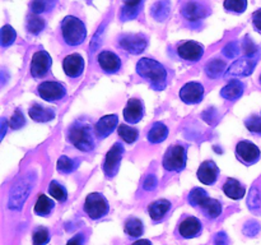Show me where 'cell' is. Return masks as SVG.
<instances>
[{"mask_svg":"<svg viewBox=\"0 0 261 245\" xmlns=\"http://www.w3.org/2000/svg\"><path fill=\"white\" fill-rule=\"evenodd\" d=\"M256 66V61L252 58H242L240 60L234 61L228 69V76H240V77H246L252 73V70Z\"/></svg>","mask_w":261,"mask_h":245,"instance_id":"ffe728a7","label":"cell"},{"mask_svg":"<svg viewBox=\"0 0 261 245\" xmlns=\"http://www.w3.org/2000/svg\"><path fill=\"white\" fill-rule=\"evenodd\" d=\"M24 122L25 121H24V117H23L22 111L15 110L14 115H13L9 120V127L12 128V129H19V128H22L23 125H24Z\"/></svg>","mask_w":261,"mask_h":245,"instance_id":"60d3db41","label":"cell"},{"mask_svg":"<svg viewBox=\"0 0 261 245\" xmlns=\"http://www.w3.org/2000/svg\"><path fill=\"white\" fill-rule=\"evenodd\" d=\"M137 73L143 78L148 79L153 89L161 91L166 87L167 70L160 61L149 58L140 59L137 64Z\"/></svg>","mask_w":261,"mask_h":245,"instance_id":"6da1fadb","label":"cell"},{"mask_svg":"<svg viewBox=\"0 0 261 245\" xmlns=\"http://www.w3.org/2000/svg\"><path fill=\"white\" fill-rule=\"evenodd\" d=\"M201 230H203V225L198 217L188 216L180 222L178 225V234L184 237V239H193L200 235Z\"/></svg>","mask_w":261,"mask_h":245,"instance_id":"2e32d148","label":"cell"},{"mask_svg":"<svg viewBox=\"0 0 261 245\" xmlns=\"http://www.w3.org/2000/svg\"><path fill=\"white\" fill-rule=\"evenodd\" d=\"M120 46L124 50L132 54H140L145 50L148 45L147 37L143 35H122L119 41Z\"/></svg>","mask_w":261,"mask_h":245,"instance_id":"4fadbf2b","label":"cell"},{"mask_svg":"<svg viewBox=\"0 0 261 245\" xmlns=\"http://www.w3.org/2000/svg\"><path fill=\"white\" fill-rule=\"evenodd\" d=\"M56 0H33L31 4V10L35 14H40V13L48 12L54 8Z\"/></svg>","mask_w":261,"mask_h":245,"instance_id":"e575fe53","label":"cell"},{"mask_svg":"<svg viewBox=\"0 0 261 245\" xmlns=\"http://www.w3.org/2000/svg\"><path fill=\"white\" fill-rule=\"evenodd\" d=\"M78 161L71 160L68 156H61L58 160V165H56V168H58L59 173L61 174H70L78 167Z\"/></svg>","mask_w":261,"mask_h":245,"instance_id":"d6a6232c","label":"cell"},{"mask_svg":"<svg viewBox=\"0 0 261 245\" xmlns=\"http://www.w3.org/2000/svg\"><path fill=\"white\" fill-rule=\"evenodd\" d=\"M117 133H119V137L127 144H133L139 138V130L127 124H120L117 128Z\"/></svg>","mask_w":261,"mask_h":245,"instance_id":"f1b7e54d","label":"cell"},{"mask_svg":"<svg viewBox=\"0 0 261 245\" xmlns=\"http://www.w3.org/2000/svg\"><path fill=\"white\" fill-rule=\"evenodd\" d=\"M189 203L193 207L203 212V214L208 218H217L222 213V204L218 199L211 198L204 189L194 188L188 197Z\"/></svg>","mask_w":261,"mask_h":245,"instance_id":"3957f363","label":"cell"},{"mask_svg":"<svg viewBox=\"0 0 261 245\" xmlns=\"http://www.w3.org/2000/svg\"><path fill=\"white\" fill-rule=\"evenodd\" d=\"M245 91V86L242 82L233 79V81L229 82L227 86H224L221 91V96L223 99L228 100V101H234V100H239L242 96Z\"/></svg>","mask_w":261,"mask_h":245,"instance_id":"cb8c5ba5","label":"cell"},{"mask_svg":"<svg viewBox=\"0 0 261 245\" xmlns=\"http://www.w3.org/2000/svg\"><path fill=\"white\" fill-rule=\"evenodd\" d=\"M177 54L181 59L188 61H199L204 54L203 45L196 41H186L177 46Z\"/></svg>","mask_w":261,"mask_h":245,"instance_id":"7c38bea8","label":"cell"},{"mask_svg":"<svg viewBox=\"0 0 261 245\" xmlns=\"http://www.w3.org/2000/svg\"><path fill=\"white\" fill-rule=\"evenodd\" d=\"M188 162V148L184 144H172L167 148L163 156L162 165L167 171L180 173L186 167Z\"/></svg>","mask_w":261,"mask_h":245,"instance_id":"5b68a950","label":"cell"},{"mask_svg":"<svg viewBox=\"0 0 261 245\" xmlns=\"http://www.w3.org/2000/svg\"><path fill=\"white\" fill-rule=\"evenodd\" d=\"M28 114H30L31 119L37 122H47L55 117V111L54 110L42 106L40 104H33L30 107Z\"/></svg>","mask_w":261,"mask_h":245,"instance_id":"603a6c76","label":"cell"},{"mask_svg":"<svg viewBox=\"0 0 261 245\" xmlns=\"http://www.w3.org/2000/svg\"><path fill=\"white\" fill-rule=\"evenodd\" d=\"M55 208V203L46 194H40L35 204V213L41 217H47Z\"/></svg>","mask_w":261,"mask_h":245,"instance_id":"484cf974","label":"cell"},{"mask_svg":"<svg viewBox=\"0 0 261 245\" xmlns=\"http://www.w3.org/2000/svg\"><path fill=\"white\" fill-rule=\"evenodd\" d=\"M229 239L226 232H218L214 237V245H228Z\"/></svg>","mask_w":261,"mask_h":245,"instance_id":"f6af8a7d","label":"cell"},{"mask_svg":"<svg viewBox=\"0 0 261 245\" xmlns=\"http://www.w3.org/2000/svg\"><path fill=\"white\" fill-rule=\"evenodd\" d=\"M245 125L247 129L254 134L261 135V117L257 115H251L245 120Z\"/></svg>","mask_w":261,"mask_h":245,"instance_id":"f35d334b","label":"cell"},{"mask_svg":"<svg viewBox=\"0 0 261 245\" xmlns=\"http://www.w3.org/2000/svg\"><path fill=\"white\" fill-rule=\"evenodd\" d=\"M53 64L50 54L45 50L37 51L33 54L31 60V74L33 78H43L48 74Z\"/></svg>","mask_w":261,"mask_h":245,"instance_id":"9c48e42d","label":"cell"},{"mask_svg":"<svg viewBox=\"0 0 261 245\" xmlns=\"http://www.w3.org/2000/svg\"><path fill=\"white\" fill-rule=\"evenodd\" d=\"M204 86L199 82H188L180 89V99L188 105H196L203 100Z\"/></svg>","mask_w":261,"mask_h":245,"instance_id":"8fae6325","label":"cell"},{"mask_svg":"<svg viewBox=\"0 0 261 245\" xmlns=\"http://www.w3.org/2000/svg\"><path fill=\"white\" fill-rule=\"evenodd\" d=\"M61 33L65 43L69 46H78L84 42L87 37V28L79 18L66 15L61 22Z\"/></svg>","mask_w":261,"mask_h":245,"instance_id":"277c9868","label":"cell"},{"mask_svg":"<svg viewBox=\"0 0 261 245\" xmlns=\"http://www.w3.org/2000/svg\"><path fill=\"white\" fill-rule=\"evenodd\" d=\"M143 0H124L125 5H127V7H134V8H139L140 3H142Z\"/></svg>","mask_w":261,"mask_h":245,"instance_id":"c3c4849f","label":"cell"},{"mask_svg":"<svg viewBox=\"0 0 261 245\" xmlns=\"http://www.w3.org/2000/svg\"><path fill=\"white\" fill-rule=\"evenodd\" d=\"M124 152L125 150L124 147H122V143L120 142H116L111 148H110L103 162V173L105 175H106V178L112 179L116 176L117 173H119L120 162H121Z\"/></svg>","mask_w":261,"mask_h":245,"instance_id":"52a82bcc","label":"cell"},{"mask_svg":"<svg viewBox=\"0 0 261 245\" xmlns=\"http://www.w3.org/2000/svg\"><path fill=\"white\" fill-rule=\"evenodd\" d=\"M155 185H157V180H155V178L153 175H149L145 179L144 188L147 189V190H152V189L155 188Z\"/></svg>","mask_w":261,"mask_h":245,"instance_id":"7dc6e473","label":"cell"},{"mask_svg":"<svg viewBox=\"0 0 261 245\" xmlns=\"http://www.w3.org/2000/svg\"><path fill=\"white\" fill-rule=\"evenodd\" d=\"M98 60L99 66L105 73L115 74L120 70L121 68V59L116 55L115 53L110 50H103L98 54Z\"/></svg>","mask_w":261,"mask_h":245,"instance_id":"e0dca14e","label":"cell"},{"mask_svg":"<svg viewBox=\"0 0 261 245\" xmlns=\"http://www.w3.org/2000/svg\"><path fill=\"white\" fill-rule=\"evenodd\" d=\"M223 191L228 198L234 199V201H239V199H242L246 194V188L240 183L237 179L228 178L226 180V183L223 184Z\"/></svg>","mask_w":261,"mask_h":245,"instance_id":"7402d4cb","label":"cell"},{"mask_svg":"<svg viewBox=\"0 0 261 245\" xmlns=\"http://www.w3.org/2000/svg\"><path fill=\"white\" fill-rule=\"evenodd\" d=\"M48 194L59 202H65L68 199V190L59 181L53 180L48 185Z\"/></svg>","mask_w":261,"mask_h":245,"instance_id":"4dcf8cb0","label":"cell"},{"mask_svg":"<svg viewBox=\"0 0 261 245\" xmlns=\"http://www.w3.org/2000/svg\"><path fill=\"white\" fill-rule=\"evenodd\" d=\"M198 179L205 185H213L219 178V167L214 161H204L198 168Z\"/></svg>","mask_w":261,"mask_h":245,"instance_id":"9a60e30c","label":"cell"},{"mask_svg":"<svg viewBox=\"0 0 261 245\" xmlns=\"http://www.w3.org/2000/svg\"><path fill=\"white\" fill-rule=\"evenodd\" d=\"M68 140L82 152H91L96 147V133L94 128L87 122H74L68 129Z\"/></svg>","mask_w":261,"mask_h":245,"instance_id":"7a4b0ae2","label":"cell"},{"mask_svg":"<svg viewBox=\"0 0 261 245\" xmlns=\"http://www.w3.org/2000/svg\"><path fill=\"white\" fill-rule=\"evenodd\" d=\"M252 23H254V27L261 33V9H257L252 14Z\"/></svg>","mask_w":261,"mask_h":245,"instance_id":"bcb514c9","label":"cell"},{"mask_svg":"<svg viewBox=\"0 0 261 245\" xmlns=\"http://www.w3.org/2000/svg\"><path fill=\"white\" fill-rule=\"evenodd\" d=\"M45 28V20L40 17H31L27 22V30L33 35H38Z\"/></svg>","mask_w":261,"mask_h":245,"instance_id":"74e56055","label":"cell"},{"mask_svg":"<svg viewBox=\"0 0 261 245\" xmlns=\"http://www.w3.org/2000/svg\"><path fill=\"white\" fill-rule=\"evenodd\" d=\"M259 81H260V84H261V74H260V78H259Z\"/></svg>","mask_w":261,"mask_h":245,"instance_id":"f907efd6","label":"cell"},{"mask_svg":"<svg viewBox=\"0 0 261 245\" xmlns=\"http://www.w3.org/2000/svg\"><path fill=\"white\" fill-rule=\"evenodd\" d=\"M119 124V117L116 114L106 115V116L101 117L98 121L94 125V133H96V137L98 139H105V138L109 137L112 132H114Z\"/></svg>","mask_w":261,"mask_h":245,"instance_id":"ac0fdd59","label":"cell"},{"mask_svg":"<svg viewBox=\"0 0 261 245\" xmlns=\"http://www.w3.org/2000/svg\"><path fill=\"white\" fill-rule=\"evenodd\" d=\"M223 54L227 58H234V56L239 54V46H237V42H229L228 45L223 48Z\"/></svg>","mask_w":261,"mask_h":245,"instance_id":"7bdbcfd3","label":"cell"},{"mask_svg":"<svg viewBox=\"0 0 261 245\" xmlns=\"http://www.w3.org/2000/svg\"><path fill=\"white\" fill-rule=\"evenodd\" d=\"M15 37H17V33L13 30V27H10L9 24H5L2 28V36H0V41H2L3 47H8V46L12 45L14 42Z\"/></svg>","mask_w":261,"mask_h":245,"instance_id":"d590c367","label":"cell"},{"mask_svg":"<svg viewBox=\"0 0 261 245\" xmlns=\"http://www.w3.org/2000/svg\"><path fill=\"white\" fill-rule=\"evenodd\" d=\"M227 65L223 60H221V59H214V60H211L206 64L205 73L211 78H219V77L224 74Z\"/></svg>","mask_w":261,"mask_h":245,"instance_id":"f546056e","label":"cell"},{"mask_svg":"<svg viewBox=\"0 0 261 245\" xmlns=\"http://www.w3.org/2000/svg\"><path fill=\"white\" fill-rule=\"evenodd\" d=\"M138 14H139V8L127 7V5H125L121 9V13H120V18H121L122 20H130L137 18Z\"/></svg>","mask_w":261,"mask_h":245,"instance_id":"ab89813d","label":"cell"},{"mask_svg":"<svg viewBox=\"0 0 261 245\" xmlns=\"http://www.w3.org/2000/svg\"><path fill=\"white\" fill-rule=\"evenodd\" d=\"M167 137H168V128L161 121L154 122V124L150 127L149 132H148L147 134L148 140H149L150 143H153V144L162 143Z\"/></svg>","mask_w":261,"mask_h":245,"instance_id":"d4e9b609","label":"cell"},{"mask_svg":"<svg viewBox=\"0 0 261 245\" xmlns=\"http://www.w3.org/2000/svg\"><path fill=\"white\" fill-rule=\"evenodd\" d=\"M63 69L69 78H78L83 74L84 59L81 54H70L63 61Z\"/></svg>","mask_w":261,"mask_h":245,"instance_id":"5bb4252c","label":"cell"},{"mask_svg":"<svg viewBox=\"0 0 261 245\" xmlns=\"http://www.w3.org/2000/svg\"><path fill=\"white\" fill-rule=\"evenodd\" d=\"M132 245H153V244H152V241L148 239H139V240H137L135 242H133Z\"/></svg>","mask_w":261,"mask_h":245,"instance_id":"681fc988","label":"cell"},{"mask_svg":"<svg viewBox=\"0 0 261 245\" xmlns=\"http://www.w3.org/2000/svg\"><path fill=\"white\" fill-rule=\"evenodd\" d=\"M87 239L84 236V234L82 232H78L76 235H74L71 239H69V241L66 242V245H86Z\"/></svg>","mask_w":261,"mask_h":245,"instance_id":"ee69618b","label":"cell"},{"mask_svg":"<svg viewBox=\"0 0 261 245\" xmlns=\"http://www.w3.org/2000/svg\"><path fill=\"white\" fill-rule=\"evenodd\" d=\"M144 104L139 99H130L124 109V119L130 124H137L144 116Z\"/></svg>","mask_w":261,"mask_h":245,"instance_id":"d6986e66","label":"cell"},{"mask_svg":"<svg viewBox=\"0 0 261 245\" xmlns=\"http://www.w3.org/2000/svg\"><path fill=\"white\" fill-rule=\"evenodd\" d=\"M33 245H45L50 241V231L45 226H38L33 230Z\"/></svg>","mask_w":261,"mask_h":245,"instance_id":"836d02e7","label":"cell"},{"mask_svg":"<svg viewBox=\"0 0 261 245\" xmlns=\"http://www.w3.org/2000/svg\"><path fill=\"white\" fill-rule=\"evenodd\" d=\"M224 9L232 13H244L247 8V0H224Z\"/></svg>","mask_w":261,"mask_h":245,"instance_id":"8d00e7d4","label":"cell"},{"mask_svg":"<svg viewBox=\"0 0 261 245\" xmlns=\"http://www.w3.org/2000/svg\"><path fill=\"white\" fill-rule=\"evenodd\" d=\"M257 50L259 48L256 47V45L249 37H246V40H244V53L247 58H251L252 55H255V53H257Z\"/></svg>","mask_w":261,"mask_h":245,"instance_id":"b9f144b4","label":"cell"},{"mask_svg":"<svg viewBox=\"0 0 261 245\" xmlns=\"http://www.w3.org/2000/svg\"><path fill=\"white\" fill-rule=\"evenodd\" d=\"M124 231L130 237H140L144 234V225L138 217H129L125 221Z\"/></svg>","mask_w":261,"mask_h":245,"instance_id":"4316f807","label":"cell"},{"mask_svg":"<svg viewBox=\"0 0 261 245\" xmlns=\"http://www.w3.org/2000/svg\"><path fill=\"white\" fill-rule=\"evenodd\" d=\"M260 150L257 145L250 140H241L236 145V156L239 161L245 165L250 166L256 163L260 160Z\"/></svg>","mask_w":261,"mask_h":245,"instance_id":"30bf717a","label":"cell"},{"mask_svg":"<svg viewBox=\"0 0 261 245\" xmlns=\"http://www.w3.org/2000/svg\"><path fill=\"white\" fill-rule=\"evenodd\" d=\"M182 14L186 19L189 20H199L203 17H205L204 13V8L200 4L195 2H189L186 3L185 7L182 8Z\"/></svg>","mask_w":261,"mask_h":245,"instance_id":"83f0119b","label":"cell"},{"mask_svg":"<svg viewBox=\"0 0 261 245\" xmlns=\"http://www.w3.org/2000/svg\"><path fill=\"white\" fill-rule=\"evenodd\" d=\"M84 212L89 218L99 219L106 216L110 211V204L106 197L101 193H91L87 195L83 206Z\"/></svg>","mask_w":261,"mask_h":245,"instance_id":"8992f818","label":"cell"},{"mask_svg":"<svg viewBox=\"0 0 261 245\" xmlns=\"http://www.w3.org/2000/svg\"><path fill=\"white\" fill-rule=\"evenodd\" d=\"M170 13V2L168 0H160L152 8V15L157 20H163L167 18Z\"/></svg>","mask_w":261,"mask_h":245,"instance_id":"1f68e13d","label":"cell"},{"mask_svg":"<svg viewBox=\"0 0 261 245\" xmlns=\"http://www.w3.org/2000/svg\"><path fill=\"white\" fill-rule=\"evenodd\" d=\"M38 96L47 102L59 101L66 96V88L64 84L56 81H45L38 84Z\"/></svg>","mask_w":261,"mask_h":245,"instance_id":"ba28073f","label":"cell"},{"mask_svg":"<svg viewBox=\"0 0 261 245\" xmlns=\"http://www.w3.org/2000/svg\"><path fill=\"white\" fill-rule=\"evenodd\" d=\"M171 209V202L167 199H158V201L152 202L148 207L150 218L154 222H160L167 216V213Z\"/></svg>","mask_w":261,"mask_h":245,"instance_id":"44dd1931","label":"cell"}]
</instances>
